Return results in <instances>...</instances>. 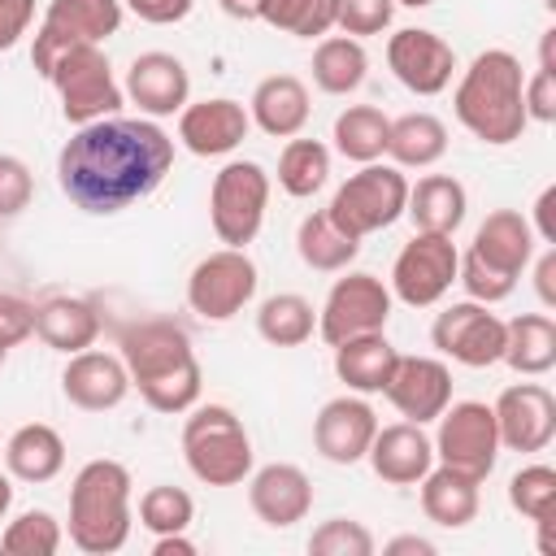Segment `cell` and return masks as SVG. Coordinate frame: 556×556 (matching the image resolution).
I'll return each instance as SVG.
<instances>
[{"mask_svg": "<svg viewBox=\"0 0 556 556\" xmlns=\"http://www.w3.org/2000/svg\"><path fill=\"white\" fill-rule=\"evenodd\" d=\"M195 521V500L182 491V486H148L139 495V526L152 530V534H178Z\"/></svg>", "mask_w": 556, "mask_h": 556, "instance_id": "obj_41", "label": "cell"}, {"mask_svg": "<svg viewBox=\"0 0 556 556\" xmlns=\"http://www.w3.org/2000/svg\"><path fill=\"white\" fill-rule=\"evenodd\" d=\"M122 91L139 109V117L156 122V117L182 113V104L191 100V74L174 52H139L126 70Z\"/></svg>", "mask_w": 556, "mask_h": 556, "instance_id": "obj_18", "label": "cell"}, {"mask_svg": "<svg viewBox=\"0 0 556 556\" xmlns=\"http://www.w3.org/2000/svg\"><path fill=\"white\" fill-rule=\"evenodd\" d=\"M35 22V0H0V52H9Z\"/></svg>", "mask_w": 556, "mask_h": 556, "instance_id": "obj_49", "label": "cell"}, {"mask_svg": "<svg viewBox=\"0 0 556 556\" xmlns=\"http://www.w3.org/2000/svg\"><path fill=\"white\" fill-rule=\"evenodd\" d=\"M443 152H447V126L434 113L417 109V113H404V117L391 122V135H387L391 165H400V169H430V165L443 161Z\"/></svg>", "mask_w": 556, "mask_h": 556, "instance_id": "obj_32", "label": "cell"}, {"mask_svg": "<svg viewBox=\"0 0 556 556\" xmlns=\"http://www.w3.org/2000/svg\"><path fill=\"white\" fill-rule=\"evenodd\" d=\"M408 204V178L400 165H382L369 161L356 174H348V182H339V191L326 204V217L352 235V239H369L387 226H395L404 217Z\"/></svg>", "mask_w": 556, "mask_h": 556, "instance_id": "obj_6", "label": "cell"}, {"mask_svg": "<svg viewBox=\"0 0 556 556\" xmlns=\"http://www.w3.org/2000/svg\"><path fill=\"white\" fill-rule=\"evenodd\" d=\"M387 135H391V117L374 104H348L339 117H334V152L356 161V165H369V161H382L387 156Z\"/></svg>", "mask_w": 556, "mask_h": 556, "instance_id": "obj_34", "label": "cell"}, {"mask_svg": "<svg viewBox=\"0 0 556 556\" xmlns=\"http://www.w3.org/2000/svg\"><path fill=\"white\" fill-rule=\"evenodd\" d=\"M456 282H460V287L469 291V300H478V304H500V300H508V295H513V287H517V278H508V274L491 269V265H486V261H478L473 252H460Z\"/></svg>", "mask_w": 556, "mask_h": 556, "instance_id": "obj_44", "label": "cell"}, {"mask_svg": "<svg viewBox=\"0 0 556 556\" xmlns=\"http://www.w3.org/2000/svg\"><path fill=\"white\" fill-rule=\"evenodd\" d=\"M456 269H460V252H456L452 235L417 230L391 265V300H400L408 308H430L452 291Z\"/></svg>", "mask_w": 556, "mask_h": 556, "instance_id": "obj_12", "label": "cell"}, {"mask_svg": "<svg viewBox=\"0 0 556 556\" xmlns=\"http://www.w3.org/2000/svg\"><path fill=\"white\" fill-rule=\"evenodd\" d=\"M417 486H421V513L434 526L460 530V526H469L478 517V504H482V495H478L482 482L478 478H469V473H460L452 465H430Z\"/></svg>", "mask_w": 556, "mask_h": 556, "instance_id": "obj_29", "label": "cell"}, {"mask_svg": "<svg viewBox=\"0 0 556 556\" xmlns=\"http://www.w3.org/2000/svg\"><path fill=\"white\" fill-rule=\"evenodd\" d=\"M35 195V174L22 156H9L0 152V222L4 217H17Z\"/></svg>", "mask_w": 556, "mask_h": 556, "instance_id": "obj_45", "label": "cell"}, {"mask_svg": "<svg viewBox=\"0 0 556 556\" xmlns=\"http://www.w3.org/2000/svg\"><path fill=\"white\" fill-rule=\"evenodd\" d=\"M174 169V139L152 117H100L56 152V182L83 213L113 217L148 200Z\"/></svg>", "mask_w": 556, "mask_h": 556, "instance_id": "obj_1", "label": "cell"}, {"mask_svg": "<svg viewBox=\"0 0 556 556\" xmlns=\"http://www.w3.org/2000/svg\"><path fill=\"white\" fill-rule=\"evenodd\" d=\"M534 230H530V217H521L517 208H495L482 217V226L473 230V243L469 252L478 261H486L491 269L508 274V278H521L526 265L534 261Z\"/></svg>", "mask_w": 556, "mask_h": 556, "instance_id": "obj_24", "label": "cell"}, {"mask_svg": "<svg viewBox=\"0 0 556 556\" xmlns=\"http://www.w3.org/2000/svg\"><path fill=\"white\" fill-rule=\"evenodd\" d=\"M9 508H13V482L9 473H0V521H9Z\"/></svg>", "mask_w": 556, "mask_h": 556, "instance_id": "obj_55", "label": "cell"}, {"mask_svg": "<svg viewBox=\"0 0 556 556\" xmlns=\"http://www.w3.org/2000/svg\"><path fill=\"white\" fill-rule=\"evenodd\" d=\"M500 447L508 452H543L556 439V395L543 382H513L491 404Z\"/></svg>", "mask_w": 556, "mask_h": 556, "instance_id": "obj_16", "label": "cell"}, {"mask_svg": "<svg viewBox=\"0 0 556 556\" xmlns=\"http://www.w3.org/2000/svg\"><path fill=\"white\" fill-rule=\"evenodd\" d=\"M191 4L195 0H122V9H130L148 26H174V22H182L191 13Z\"/></svg>", "mask_w": 556, "mask_h": 556, "instance_id": "obj_48", "label": "cell"}, {"mask_svg": "<svg viewBox=\"0 0 556 556\" xmlns=\"http://www.w3.org/2000/svg\"><path fill=\"white\" fill-rule=\"evenodd\" d=\"M530 230H534V239H543L547 248H556V187H543V191H539Z\"/></svg>", "mask_w": 556, "mask_h": 556, "instance_id": "obj_50", "label": "cell"}, {"mask_svg": "<svg viewBox=\"0 0 556 556\" xmlns=\"http://www.w3.org/2000/svg\"><path fill=\"white\" fill-rule=\"evenodd\" d=\"M387 65L395 83L408 87L413 96H439L456 74V52L443 35L426 26H404L387 39Z\"/></svg>", "mask_w": 556, "mask_h": 556, "instance_id": "obj_15", "label": "cell"}, {"mask_svg": "<svg viewBox=\"0 0 556 556\" xmlns=\"http://www.w3.org/2000/svg\"><path fill=\"white\" fill-rule=\"evenodd\" d=\"M395 17V0H334V26L352 39L382 35Z\"/></svg>", "mask_w": 556, "mask_h": 556, "instance_id": "obj_43", "label": "cell"}, {"mask_svg": "<svg viewBox=\"0 0 556 556\" xmlns=\"http://www.w3.org/2000/svg\"><path fill=\"white\" fill-rule=\"evenodd\" d=\"M61 395L74 408H83V413H109V408H117L130 395L126 361L113 356V352H96V348L74 352L65 361V369H61Z\"/></svg>", "mask_w": 556, "mask_h": 556, "instance_id": "obj_19", "label": "cell"}, {"mask_svg": "<svg viewBox=\"0 0 556 556\" xmlns=\"http://www.w3.org/2000/svg\"><path fill=\"white\" fill-rule=\"evenodd\" d=\"M308 70H313L317 91H326V96H352L365 83V74H369V56H365L361 39H352V35H326L313 48V65Z\"/></svg>", "mask_w": 556, "mask_h": 556, "instance_id": "obj_33", "label": "cell"}, {"mask_svg": "<svg viewBox=\"0 0 556 556\" xmlns=\"http://www.w3.org/2000/svg\"><path fill=\"white\" fill-rule=\"evenodd\" d=\"M313 330H317V308L295 291H278L256 308V334L274 348H300L313 339Z\"/></svg>", "mask_w": 556, "mask_h": 556, "instance_id": "obj_36", "label": "cell"}, {"mask_svg": "<svg viewBox=\"0 0 556 556\" xmlns=\"http://www.w3.org/2000/svg\"><path fill=\"white\" fill-rule=\"evenodd\" d=\"M365 460L382 482L417 486L426 478V469L434 465V443L417 421H395V426H378Z\"/></svg>", "mask_w": 556, "mask_h": 556, "instance_id": "obj_23", "label": "cell"}, {"mask_svg": "<svg viewBox=\"0 0 556 556\" xmlns=\"http://www.w3.org/2000/svg\"><path fill=\"white\" fill-rule=\"evenodd\" d=\"M4 356H9V352H4V348H0V365H4Z\"/></svg>", "mask_w": 556, "mask_h": 556, "instance_id": "obj_57", "label": "cell"}, {"mask_svg": "<svg viewBox=\"0 0 556 556\" xmlns=\"http://www.w3.org/2000/svg\"><path fill=\"white\" fill-rule=\"evenodd\" d=\"M182 460L204 486H239L252 473V439L235 408L191 404L182 421Z\"/></svg>", "mask_w": 556, "mask_h": 556, "instance_id": "obj_5", "label": "cell"}, {"mask_svg": "<svg viewBox=\"0 0 556 556\" xmlns=\"http://www.w3.org/2000/svg\"><path fill=\"white\" fill-rule=\"evenodd\" d=\"M395 4H404V9H430L434 0H395Z\"/></svg>", "mask_w": 556, "mask_h": 556, "instance_id": "obj_56", "label": "cell"}, {"mask_svg": "<svg viewBox=\"0 0 556 556\" xmlns=\"http://www.w3.org/2000/svg\"><path fill=\"white\" fill-rule=\"evenodd\" d=\"M374 434H378V413L356 391L326 400L321 413L313 417V447L330 465H356V460H365Z\"/></svg>", "mask_w": 556, "mask_h": 556, "instance_id": "obj_17", "label": "cell"}, {"mask_svg": "<svg viewBox=\"0 0 556 556\" xmlns=\"http://www.w3.org/2000/svg\"><path fill=\"white\" fill-rule=\"evenodd\" d=\"M130 469L122 460H87L70 482V543L87 556H113L130 539Z\"/></svg>", "mask_w": 556, "mask_h": 556, "instance_id": "obj_4", "label": "cell"}, {"mask_svg": "<svg viewBox=\"0 0 556 556\" xmlns=\"http://www.w3.org/2000/svg\"><path fill=\"white\" fill-rule=\"evenodd\" d=\"M387 556H434V543L430 539H421V534H400V539H391L387 547H382Z\"/></svg>", "mask_w": 556, "mask_h": 556, "instance_id": "obj_53", "label": "cell"}, {"mask_svg": "<svg viewBox=\"0 0 556 556\" xmlns=\"http://www.w3.org/2000/svg\"><path fill=\"white\" fill-rule=\"evenodd\" d=\"M0 456H4L9 478L39 486V482H52L65 469V439L52 426L30 421V426H17L9 434V443L0 447Z\"/></svg>", "mask_w": 556, "mask_h": 556, "instance_id": "obj_30", "label": "cell"}, {"mask_svg": "<svg viewBox=\"0 0 556 556\" xmlns=\"http://www.w3.org/2000/svg\"><path fill=\"white\" fill-rule=\"evenodd\" d=\"M152 556H195V543L187 539V530H178V534H156Z\"/></svg>", "mask_w": 556, "mask_h": 556, "instance_id": "obj_52", "label": "cell"}, {"mask_svg": "<svg viewBox=\"0 0 556 556\" xmlns=\"http://www.w3.org/2000/svg\"><path fill=\"white\" fill-rule=\"evenodd\" d=\"M256 282V261L243 248H217L187 274V308L204 321H230L252 304Z\"/></svg>", "mask_w": 556, "mask_h": 556, "instance_id": "obj_10", "label": "cell"}, {"mask_svg": "<svg viewBox=\"0 0 556 556\" xmlns=\"http://www.w3.org/2000/svg\"><path fill=\"white\" fill-rule=\"evenodd\" d=\"M295 252H300V261H304L308 269H317V274H343V269L356 261L361 239L343 235V230L326 217V208H321V213H308V217L300 222V230H295Z\"/></svg>", "mask_w": 556, "mask_h": 556, "instance_id": "obj_35", "label": "cell"}, {"mask_svg": "<svg viewBox=\"0 0 556 556\" xmlns=\"http://www.w3.org/2000/svg\"><path fill=\"white\" fill-rule=\"evenodd\" d=\"M122 0H52L35 43H30V65L48 78V70L56 65V56H65L70 48H87V43H104L109 35L122 30Z\"/></svg>", "mask_w": 556, "mask_h": 556, "instance_id": "obj_9", "label": "cell"}, {"mask_svg": "<svg viewBox=\"0 0 556 556\" xmlns=\"http://www.w3.org/2000/svg\"><path fill=\"white\" fill-rule=\"evenodd\" d=\"M534 287H539V300L543 308H556V248H547L534 265Z\"/></svg>", "mask_w": 556, "mask_h": 556, "instance_id": "obj_51", "label": "cell"}, {"mask_svg": "<svg viewBox=\"0 0 556 556\" xmlns=\"http://www.w3.org/2000/svg\"><path fill=\"white\" fill-rule=\"evenodd\" d=\"M395 343L387 339V330H374V334H356V339H343L334 343V374L348 391L356 395H382L391 374H395Z\"/></svg>", "mask_w": 556, "mask_h": 556, "instance_id": "obj_26", "label": "cell"}, {"mask_svg": "<svg viewBox=\"0 0 556 556\" xmlns=\"http://www.w3.org/2000/svg\"><path fill=\"white\" fill-rule=\"evenodd\" d=\"M261 22L295 39H317L334 30V0H265Z\"/></svg>", "mask_w": 556, "mask_h": 556, "instance_id": "obj_40", "label": "cell"}, {"mask_svg": "<svg viewBox=\"0 0 556 556\" xmlns=\"http://www.w3.org/2000/svg\"><path fill=\"white\" fill-rule=\"evenodd\" d=\"M252 130V117L239 100L217 96V100H187L178 113V139L195 156H226L235 152Z\"/></svg>", "mask_w": 556, "mask_h": 556, "instance_id": "obj_22", "label": "cell"}, {"mask_svg": "<svg viewBox=\"0 0 556 556\" xmlns=\"http://www.w3.org/2000/svg\"><path fill=\"white\" fill-rule=\"evenodd\" d=\"M61 539H65V530L48 508H26L4 526L0 552L4 556H56Z\"/></svg>", "mask_w": 556, "mask_h": 556, "instance_id": "obj_38", "label": "cell"}, {"mask_svg": "<svg viewBox=\"0 0 556 556\" xmlns=\"http://www.w3.org/2000/svg\"><path fill=\"white\" fill-rule=\"evenodd\" d=\"M313 556H374V534L352 517H330L308 534Z\"/></svg>", "mask_w": 556, "mask_h": 556, "instance_id": "obj_42", "label": "cell"}, {"mask_svg": "<svg viewBox=\"0 0 556 556\" xmlns=\"http://www.w3.org/2000/svg\"><path fill=\"white\" fill-rule=\"evenodd\" d=\"M439 430H434V460L439 465H452L478 482L491 478L495 460H500V430H495V413L491 404L482 400H456L447 404L439 417Z\"/></svg>", "mask_w": 556, "mask_h": 556, "instance_id": "obj_11", "label": "cell"}, {"mask_svg": "<svg viewBox=\"0 0 556 556\" xmlns=\"http://www.w3.org/2000/svg\"><path fill=\"white\" fill-rule=\"evenodd\" d=\"M508 504H513V513H521L526 521L547 530L552 504H556V469L552 465H521L508 478Z\"/></svg>", "mask_w": 556, "mask_h": 556, "instance_id": "obj_39", "label": "cell"}, {"mask_svg": "<svg viewBox=\"0 0 556 556\" xmlns=\"http://www.w3.org/2000/svg\"><path fill=\"white\" fill-rule=\"evenodd\" d=\"M217 4L235 22H261V9H265V0H217Z\"/></svg>", "mask_w": 556, "mask_h": 556, "instance_id": "obj_54", "label": "cell"}, {"mask_svg": "<svg viewBox=\"0 0 556 556\" xmlns=\"http://www.w3.org/2000/svg\"><path fill=\"white\" fill-rule=\"evenodd\" d=\"M248 504H252L256 521H265L269 530H291L295 521H304L313 513V482L300 465L274 460V465H261L256 473H248Z\"/></svg>", "mask_w": 556, "mask_h": 556, "instance_id": "obj_21", "label": "cell"}, {"mask_svg": "<svg viewBox=\"0 0 556 556\" xmlns=\"http://www.w3.org/2000/svg\"><path fill=\"white\" fill-rule=\"evenodd\" d=\"M465 213H469V195L452 174H426V178H417V187H408L404 217L413 222V230L456 235Z\"/></svg>", "mask_w": 556, "mask_h": 556, "instance_id": "obj_28", "label": "cell"}, {"mask_svg": "<svg viewBox=\"0 0 556 556\" xmlns=\"http://www.w3.org/2000/svg\"><path fill=\"white\" fill-rule=\"evenodd\" d=\"M521 100H526L530 122H543V126L556 122V65H539L534 78H526Z\"/></svg>", "mask_w": 556, "mask_h": 556, "instance_id": "obj_46", "label": "cell"}, {"mask_svg": "<svg viewBox=\"0 0 556 556\" xmlns=\"http://www.w3.org/2000/svg\"><path fill=\"white\" fill-rule=\"evenodd\" d=\"M308 87L295 74H269L256 83L252 100H248V117L256 130H265L269 139H295L308 126Z\"/></svg>", "mask_w": 556, "mask_h": 556, "instance_id": "obj_25", "label": "cell"}, {"mask_svg": "<svg viewBox=\"0 0 556 556\" xmlns=\"http://www.w3.org/2000/svg\"><path fill=\"white\" fill-rule=\"evenodd\" d=\"M430 343L456 361V365H469V369H486L504 356V321L491 313V304H478V300H460V304H447L434 326H430Z\"/></svg>", "mask_w": 556, "mask_h": 556, "instance_id": "obj_14", "label": "cell"}, {"mask_svg": "<svg viewBox=\"0 0 556 556\" xmlns=\"http://www.w3.org/2000/svg\"><path fill=\"white\" fill-rule=\"evenodd\" d=\"M330 178V148L321 139H287V148L278 152V187L295 200H308L326 187Z\"/></svg>", "mask_w": 556, "mask_h": 556, "instance_id": "obj_37", "label": "cell"}, {"mask_svg": "<svg viewBox=\"0 0 556 556\" xmlns=\"http://www.w3.org/2000/svg\"><path fill=\"white\" fill-rule=\"evenodd\" d=\"M387 321H391V287L378 274H365V269H352V274L334 278L326 304L317 308V334L330 348L343 343V339H356V334L387 330Z\"/></svg>", "mask_w": 556, "mask_h": 556, "instance_id": "obj_13", "label": "cell"}, {"mask_svg": "<svg viewBox=\"0 0 556 556\" xmlns=\"http://www.w3.org/2000/svg\"><path fill=\"white\" fill-rule=\"evenodd\" d=\"M521 91H526L521 61L504 48H486L460 70V83L452 91V113L473 139L491 148H508L530 126Z\"/></svg>", "mask_w": 556, "mask_h": 556, "instance_id": "obj_3", "label": "cell"}, {"mask_svg": "<svg viewBox=\"0 0 556 556\" xmlns=\"http://www.w3.org/2000/svg\"><path fill=\"white\" fill-rule=\"evenodd\" d=\"M117 348H122L117 356L126 361V374H130V391H139V400L152 413L178 417L200 400L204 374H200L195 348L182 326H174L165 317H148V321L126 326Z\"/></svg>", "mask_w": 556, "mask_h": 556, "instance_id": "obj_2", "label": "cell"}, {"mask_svg": "<svg viewBox=\"0 0 556 556\" xmlns=\"http://www.w3.org/2000/svg\"><path fill=\"white\" fill-rule=\"evenodd\" d=\"M513 374L521 378H543L556 365V321L547 313H521L504 321V356Z\"/></svg>", "mask_w": 556, "mask_h": 556, "instance_id": "obj_31", "label": "cell"}, {"mask_svg": "<svg viewBox=\"0 0 556 556\" xmlns=\"http://www.w3.org/2000/svg\"><path fill=\"white\" fill-rule=\"evenodd\" d=\"M48 83L56 87V100H61V117L70 126H87V122H100V117H113L122 104H126V91L104 56L100 43H87V48H70L65 56H56V65L48 70Z\"/></svg>", "mask_w": 556, "mask_h": 556, "instance_id": "obj_7", "label": "cell"}, {"mask_svg": "<svg viewBox=\"0 0 556 556\" xmlns=\"http://www.w3.org/2000/svg\"><path fill=\"white\" fill-rule=\"evenodd\" d=\"M35 334V304L22 295H0V348H17Z\"/></svg>", "mask_w": 556, "mask_h": 556, "instance_id": "obj_47", "label": "cell"}, {"mask_svg": "<svg viewBox=\"0 0 556 556\" xmlns=\"http://www.w3.org/2000/svg\"><path fill=\"white\" fill-rule=\"evenodd\" d=\"M404 421H434L452 404V369L439 356H400L395 374L382 391Z\"/></svg>", "mask_w": 556, "mask_h": 556, "instance_id": "obj_20", "label": "cell"}, {"mask_svg": "<svg viewBox=\"0 0 556 556\" xmlns=\"http://www.w3.org/2000/svg\"><path fill=\"white\" fill-rule=\"evenodd\" d=\"M265 208H269V174H265V165L226 161L213 174L208 222H213V235L226 248H248L265 226Z\"/></svg>", "mask_w": 556, "mask_h": 556, "instance_id": "obj_8", "label": "cell"}, {"mask_svg": "<svg viewBox=\"0 0 556 556\" xmlns=\"http://www.w3.org/2000/svg\"><path fill=\"white\" fill-rule=\"evenodd\" d=\"M35 334L52 352L74 356L100 339V308L83 295H52V300L35 304Z\"/></svg>", "mask_w": 556, "mask_h": 556, "instance_id": "obj_27", "label": "cell"}]
</instances>
